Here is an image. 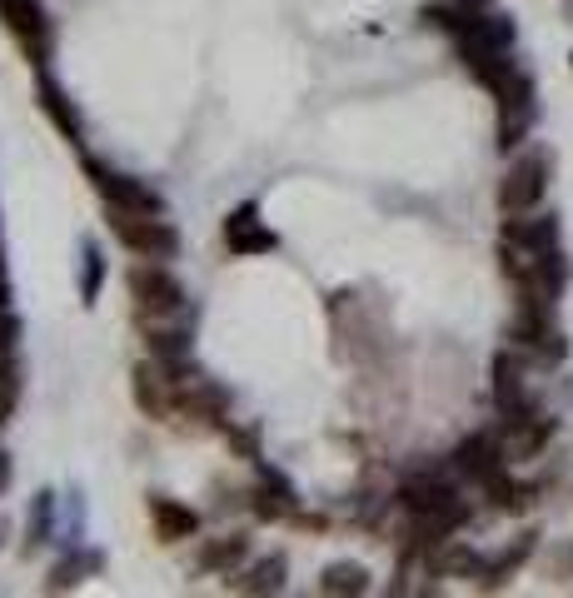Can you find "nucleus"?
<instances>
[{"mask_svg":"<svg viewBox=\"0 0 573 598\" xmlns=\"http://www.w3.org/2000/svg\"><path fill=\"white\" fill-rule=\"evenodd\" d=\"M110 229H115L120 245H125V250H135L141 260H175V255H180V235H175V225H165V219H155V215H131V210H115Z\"/></svg>","mask_w":573,"mask_h":598,"instance_id":"f257e3e1","label":"nucleus"},{"mask_svg":"<svg viewBox=\"0 0 573 598\" xmlns=\"http://www.w3.org/2000/svg\"><path fill=\"white\" fill-rule=\"evenodd\" d=\"M131 294H135V305H141V315H150V319L184 315V284L170 270H160V264H135Z\"/></svg>","mask_w":573,"mask_h":598,"instance_id":"f03ea898","label":"nucleus"},{"mask_svg":"<svg viewBox=\"0 0 573 598\" xmlns=\"http://www.w3.org/2000/svg\"><path fill=\"white\" fill-rule=\"evenodd\" d=\"M543 190H549V155L529 150L508 165L504 185H498V205H504L508 215H524V210H533L543 200Z\"/></svg>","mask_w":573,"mask_h":598,"instance_id":"7ed1b4c3","label":"nucleus"},{"mask_svg":"<svg viewBox=\"0 0 573 598\" xmlns=\"http://www.w3.org/2000/svg\"><path fill=\"white\" fill-rule=\"evenodd\" d=\"M86 174L96 180L100 200H105L110 210H131V215H160L165 210L160 190H150L145 180H135V174H115V170H105V165H96V160H86Z\"/></svg>","mask_w":573,"mask_h":598,"instance_id":"20e7f679","label":"nucleus"},{"mask_svg":"<svg viewBox=\"0 0 573 598\" xmlns=\"http://www.w3.org/2000/svg\"><path fill=\"white\" fill-rule=\"evenodd\" d=\"M0 21L21 35V45L31 50L35 66H41L45 50H50V25H45L41 0H0Z\"/></svg>","mask_w":573,"mask_h":598,"instance_id":"39448f33","label":"nucleus"},{"mask_svg":"<svg viewBox=\"0 0 573 598\" xmlns=\"http://www.w3.org/2000/svg\"><path fill=\"white\" fill-rule=\"evenodd\" d=\"M175 409H180L184 419H220V414L229 409V399H225V390L195 380V374H184V380L175 384Z\"/></svg>","mask_w":573,"mask_h":598,"instance_id":"423d86ee","label":"nucleus"},{"mask_svg":"<svg viewBox=\"0 0 573 598\" xmlns=\"http://www.w3.org/2000/svg\"><path fill=\"white\" fill-rule=\"evenodd\" d=\"M225 245L235 255H265V250H274V235L260 225V210L255 205H239L235 215L225 219Z\"/></svg>","mask_w":573,"mask_h":598,"instance_id":"0eeeda50","label":"nucleus"},{"mask_svg":"<svg viewBox=\"0 0 573 598\" xmlns=\"http://www.w3.org/2000/svg\"><path fill=\"white\" fill-rule=\"evenodd\" d=\"M454 464L464 469L469 478H479V484H484V478H494L498 469L508 464V459H504V444H498L494 435H474V439H464V444H459Z\"/></svg>","mask_w":573,"mask_h":598,"instance_id":"6e6552de","label":"nucleus"},{"mask_svg":"<svg viewBox=\"0 0 573 598\" xmlns=\"http://www.w3.org/2000/svg\"><path fill=\"white\" fill-rule=\"evenodd\" d=\"M498 444H504V459H533L543 444H549V419H533V414H514Z\"/></svg>","mask_w":573,"mask_h":598,"instance_id":"1a4fd4ad","label":"nucleus"},{"mask_svg":"<svg viewBox=\"0 0 573 598\" xmlns=\"http://www.w3.org/2000/svg\"><path fill=\"white\" fill-rule=\"evenodd\" d=\"M494 399H498V409L514 419V414H529V399H524V374H519V364L508 354H498L494 359Z\"/></svg>","mask_w":573,"mask_h":598,"instance_id":"9d476101","label":"nucleus"},{"mask_svg":"<svg viewBox=\"0 0 573 598\" xmlns=\"http://www.w3.org/2000/svg\"><path fill=\"white\" fill-rule=\"evenodd\" d=\"M150 519H155V533H160L165 544H175V539H190L195 533V509H184V504L175 499H150Z\"/></svg>","mask_w":573,"mask_h":598,"instance_id":"9b49d317","label":"nucleus"},{"mask_svg":"<svg viewBox=\"0 0 573 598\" xmlns=\"http://www.w3.org/2000/svg\"><path fill=\"white\" fill-rule=\"evenodd\" d=\"M504 245H514V250H553L559 245V225L553 219H508Z\"/></svg>","mask_w":573,"mask_h":598,"instance_id":"f8f14e48","label":"nucleus"},{"mask_svg":"<svg viewBox=\"0 0 573 598\" xmlns=\"http://www.w3.org/2000/svg\"><path fill=\"white\" fill-rule=\"evenodd\" d=\"M245 554H249V539L225 533V539H210V544L200 549V568H210V574H229V568H235Z\"/></svg>","mask_w":573,"mask_h":598,"instance_id":"ddd939ff","label":"nucleus"},{"mask_svg":"<svg viewBox=\"0 0 573 598\" xmlns=\"http://www.w3.org/2000/svg\"><path fill=\"white\" fill-rule=\"evenodd\" d=\"M41 105H45V115L55 120V131L70 135V140H80V115L70 110V100L60 95V86H55L50 76H41Z\"/></svg>","mask_w":573,"mask_h":598,"instance_id":"4468645a","label":"nucleus"},{"mask_svg":"<svg viewBox=\"0 0 573 598\" xmlns=\"http://www.w3.org/2000/svg\"><path fill=\"white\" fill-rule=\"evenodd\" d=\"M229 588L235 594H274V588H284V558H265V564H255L245 578H229Z\"/></svg>","mask_w":573,"mask_h":598,"instance_id":"2eb2a0df","label":"nucleus"},{"mask_svg":"<svg viewBox=\"0 0 573 598\" xmlns=\"http://www.w3.org/2000/svg\"><path fill=\"white\" fill-rule=\"evenodd\" d=\"M369 588V574L364 564H329L325 574H319V594L339 598V594H364Z\"/></svg>","mask_w":573,"mask_h":598,"instance_id":"dca6fc26","label":"nucleus"},{"mask_svg":"<svg viewBox=\"0 0 573 598\" xmlns=\"http://www.w3.org/2000/svg\"><path fill=\"white\" fill-rule=\"evenodd\" d=\"M290 509H294V499L280 484V474H265V484L255 489V514H260V519H284Z\"/></svg>","mask_w":573,"mask_h":598,"instance_id":"f3484780","label":"nucleus"},{"mask_svg":"<svg viewBox=\"0 0 573 598\" xmlns=\"http://www.w3.org/2000/svg\"><path fill=\"white\" fill-rule=\"evenodd\" d=\"M15 404H21V364L15 354H0V425L15 414Z\"/></svg>","mask_w":573,"mask_h":598,"instance_id":"a211bd4d","label":"nucleus"},{"mask_svg":"<svg viewBox=\"0 0 573 598\" xmlns=\"http://www.w3.org/2000/svg\"><path fill=\"white\" fill-rule=\"evenodd\" d=\"M15 339H21V325H15V315L0 309V354H15Z\"/></svg>","mask_w":573,"mask_h":598,"instance_id":"6ab92c4d","label":"nucleus"},{"mask_svg":"<svg viewBox=\"0 0 573 598\" xmlns=\"http://www.w3.org/2000/svg\"><path fill=\"white\" fill-rule=\"evenodd\" d=\"M229 439H235V449L245 459H255V429H239V435H229Z\"/></svg>","mask_w":573,"mask_h":598,"instance_id":"aec40b11","label":"nucleus"},{"mask_svg":"<svg viewBox=\"0 0 573 598\" xmlns=\"http://www.w3.org/2000/svg\"><path fill=\"white\" fill-rule=\"evenodd\" d=\"M454 5H464V11H479V5H488V0H454Z\"/></svg>","mask_w":573,"mask_h":598,"instance_id":"412c9836","label":"nucleus"},{"mask_svg":"<svg viewBox=\"0 0 573 598\" xmlns=\"http://www.w3.org/2000/svg\"><path fill=\"white\" fill-rule=\"evenodd\" d=\"M5 474H11V469H5V464H0V484H5Z\"/></svg>","mask_w":573,"mask_h":598,"instance_id":"4be33fe9","label":"nucleus"}]
</instances>
